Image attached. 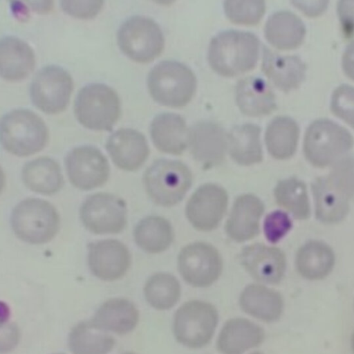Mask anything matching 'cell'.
Returning a JSON list of instances; mask_svg holds the SVG:
<instances>
[{
	"instance_id": "cell-34",
	"label": "cell",
	"mask_w": 354,
	"mask_h": 354,
	"mask_svg": "<svg viewBox=\"0 0 354 354\" xmlns=\"http://www.w3.org/2000/svg\"><path fill=\"white\" fill-rule=\"evenodd\" d=\"M113 338L103 330L82 322L70 333L68 346L73 354H107L113 347Z\"/></svg>"
},
{
	"instance_id": "cell-40",
	"label": "cell",
	"mask_w": 354,
	"mask_h": 354,
	"mask_svg": "<svg viewBox=\"0 0 354 354\" xmlns=\"http://www.w3.org/2000/svg\"><path fill=\"white\" fill-rule=\"evenodd\" d=\"M103 6L102 1H62L61 7L68 15L78 19L95 17Z\"/></svg>"
},
{
	"instance_id": "cell-38",
	"label": "cell",
	"mask_w": 354,
	"mask_h": 354,
	"mask_svg": "<svg viewBox=\"0 0 354 354\" xmlns=\"http://www.w3.org/2000/svg\"><path fill=\"white\" fill-rule=\"evenodd\" d=\"M331 111L354 128V86L342 84L331 95Z\"/></svg>"
},
{
	"instance_id": "cell-42",
	"label": "cell",
	"mask_w": 354,
	"mask_h": 354,
	"mask_svg": "<svg viewBox=\"0 0 354 354\" xmlns=\"http://www.w3.org/2000/svg\"><path fill=\"white\" fill-rule=\"evenodd\" d=\"M342 66L346 75L354 80V40L347 45L342 54Z\"/></svg>"
},
{
	"instance_id": "cell-30",
	"label": "cell",
	"mask_w": 354,
	"mask_h": 354,
	"mask_svg": "<svg viewBox=\"0 0 354 354\" xmlns=\"http://www.w3.org/2000/svg\"><path fill=\"white\" fill-rule=\"evenodd\" d=\"M261 128L253 123L236 125L227 133V150L239 164L250 165L262 160Z\"/></svg>"
},
{
	"instance_id": "cell-14",
	"label": "cell",
	"mask_w": 354,
	"mask_h": 354,
	"mask_svg": "<svg viewBox=\"0 0 354 354\" xmlns=\"http://www.w3.org/2000/svg\"><path fill=\"white\" fill-rule=\"evenodd\" d=\"M71 183L81 190L103 185L108 180L110 168L104 155L92 146H81L68 153L65 160Z\"/></svg>"
},
{
	"instance_id": "cell-4",
	"label": "cell",
	"mask_w": 354,
	"mask_h": 354,
	"mask_svg": "<svg viewBox=\"0 0 354 354\" xmlns=\"http://www.w3.org/2000/svg\"><path fill=\"white\" fill-rule=\"evenodd\" d=\"M353 143V138L346 128L330 119L319 118L308 126L303 149L311 165L324 167L342 158Z\"/></svg>"
},
{
	"instance_id": "cell-19",
	"label": "cell",
	"mask_w": 354,
	"mask_h": 354,
	"mask_svg": "<svg viewBox=\"0 0 354 354\" xmlns=\"http://www.w3.org/2000/svg\"><path fill=\"white\" fill-rule=\"evenodd\" d=\"M240 259L241 264L253 278L266 283H278L286 270L283 252L277 248L260 243L245 248Z\"/></svg>"
},
{
	"instance_id": "cell-16",
	"label": "cell",
	"mask_w": 354,
	"mask_h": 354,
	"mask_svg": "<svg viewBox=\"0 0 354 354\" xmlns=\"http://www.w3.org/2000/svg\"><path fill=\"white\" fill-rule=\"evenodd\" d=\"M188 147L193 157L205 167L221 163L227 150V133L218 123L203 120L189 128Z\"/></svg>"
},
{
	"instance_id": "cell-47",
	"label": "cell",
	"mask_w": 354,
	"mask_h": 354,
	"mask_svg": "<svg viewBox=\"0 0 354 354\" xmlns=\"http://www.w3.org/2000/svg\"><path fill=\"white\" fill-rule=\"evenodd\" d=\"M125 354H133V353H125Z\"/></svg>"
},
{
	"instance_id": "cell-15",
	"label": "cell",
	"mask_w": 354,
	"mask_h": 354,
	"mask_svg": "<svg viewBox=\"0 0 354 354\" xmlns=\"http://www.w3.org/2000/svg\"><path fill=\"white\" fill-rule=\"evenodd\" d=\"M227 205L225 190L214 184H206L200 187L188 201L186 215L196 229L211 231L221 221Z\"/></svg>"
},
{
	"instance_id": "cell-41",
	"label": "cell",
	"mask_w": 354,
	"mask_h": 354,
	"mask_svg": "<svg viewBox=\"0 0 354 354\" xmlns=\"http://www.w3.org/2000/svg\"><path fill=\"white\" fill-rule=\"evenodd\" d=\"M337 11L344 32L348 35L354 33V1H339Z\"/></svg>"
},
{
	"instance_id": "cell-8",
	"label": "cell",
	"mask_w": 354,
	"mask_h": 354,
	"mask_svg": "<svg viewBox=\"0 0 354 354\" xmlns=\"http://www.w3.org/2000/svg\"><path fill=\"white\" fill-rule=\"evenodd\" d=\"M192 174L183 163L158 160L145 172L144 185L150 198L161 206H172L184 197L192 185Z\"/></svg>"
},
{
	"instance_id": "cell-33",
	"label": "cell",
	"mask_w": 354,
	"mask_h": 354,
	"mask_svg": "<svg viewBox=\"0 0 354 354\" xmlns=\"http://www.w3.org/2000/svg\"><path fill=\"white\" fill-rule=\"evenodd\" d=\"M134 239L137 245L149 253H159L169 248L174 239L170 223L160 216H150L136 225Z\"/></svg>"
},
{
	"instance_id": "cell-36",
	"label": "cell",
	"mask_w": 354,
	"mask_h": 354,
	"mask_svg": "<svg viewBox=\"0 0 354 354\" xmlns=\"http://www.w3.org/2000/svg\"><path fill=\"white\" fill-rule=\"evenodd\" d=\"M144 293L146 300L153 308L161 310H167L178 301L180 286L174 276L167 273H158L147 280Z\"/></svg>"
},
{
	"instance_id": "cell-44",
	"label": "cell",
	"mask_w": 354,
	"mask_h": 354,
	"mask_svg": "<svg viewBox=\"0 0 354 354\" xmlns=\"http://www.w3.org/2000/svg\"><path fill=\"white\" fill-rule=\"evenodd\" d=\"M28 3L32 9L40 13H46L52 10L53 8V1H28Z\"/></svg>"
},
{
	"instance_id": "cell-23",
	"label": "cell",
	"mask_w": 354,
	"mask_h": 354,
	"mask_svg": "<svg viewBox=\"0 0 354 354\" xmlns=\"http://www.w3.org/2000/svg\"><path fill=\"white\" fill-rule=\"evenodd\" d=\"M264 338L265 332L260 326L245 318H232L222 328L216 346L222 354H242L260 345Z\"/></svg>"
},
{
	"instance_id": "cell-12",
	"label": "cell",
	"mask_w": 354,
	"mask_h": 354,
	"mask_svg": "<svg viewBox=\"0 0 354 354\" xmlns=\"http://www.w3.org/2000/svg\"><path fill=\"white\" fill-rule=\"evenodd\" d=\"M80 215L84 227L97 234L121 232L127 224V205L120 197L109 193H97L82 203Z\"/></svg>"
},
{
	"instance_id": "cell-43",
	"label": "cell",
	"mask_w": 354,
	"mask_h": 354,
	"mask_svg": "<svg viewBox=\"0 0 354 354\" xmlns=\"http://www.w3.org/2000/svg\"><path fill=\"white\" fill-rule=\"evenodd\" d=\"M293 4L308 15H317L323 12L327 6L328 1H293Z\"/></svg>"
},
{
	"instance_id": "cell-25",
	"label": "cell",
	"mask_w": 354,
	"mask_h": 354,
	"mask_svg": "<svg viewBox=\"0 0 354 354\" xmlns=\"http://www.w3.org/2000/svg\"><path fill=\"white\" fill-rule=\"evenodd\" d=\"M35 57L32 49L24 41L7 36L0 42V74L8 81L26 78L33 71Z\"/></svg>"
},
{
	"instance_id": "cell-27",
	"label": "cell",
	"mask_w": 354,
	"mask_h": 354,
	"mask_svg": "<svg viewBox=\"0 0 354 354\" xmlns=\"http://www.w3.org/2000/svg\"><path fill=\"white\" fill-rule=\"evenodd\" d=\"M306 26L303 21L290 10H279L267 19L264 35L278 49L288 50L299 46L304 41Z\"/></svg>"
},
{
	"instance_id": "cell-28",
	"label": "cell",
	"mask_w": 354,
	"mask_h": 354,
	"mask_svg": "<svg viewBox=\"0 0 354 354\" xmlns=\"http://www.w3.org/2000/svg\"><path fill=\"white\" fill-rule=\"evenodd\" d=\"M239 304L245 313L266 322L277 320L283 308L281 295L259 284L246 286L241 294Z\"/></svg>"
},
{
	"instance_id": "cell-18",
	"label": "cell",
	"mask_w": 354,
	"mask_h": 354,
	"mask_svg": "<svg viewBox=\"0 0 354 354\" xmlns=\"http://www.w3.org/2000/svg\"><path fill=\"white\" fill-rule=\"evenodd\" d=\"M106 147L114 164L129 171L139 169L149 153L145 137L140 132L129 128L120 129L113 133Z\"/></svg>"
},
{
	"instance_id": "cell-1",
	"label": "cell",
	"mask_w": 354,
	"mask_h": 354,
	"mask_svg": "<svg viewBox=\"0 0 354 354\" xmlns=\"http://www.w3.org/2000/svg\"><path fill=\"white\" fill-rule=\"evenodd\" d=\"M317 218L326 224L342 221L349 211L354 196V157L336 162L327 176L317 178L312 185Z\"/></svg>"
},
{
	"instance_id": "cell-35",
	"label": "cell",
	"mask_w": 354,
	"mask_h": 354,
	"mask_svg": "<svg viewBox=\"0 0 354 354\" xmlns=\"http://www.w3.org/2000/svg\"><path fill=\"white\" fill-rule=\"evenodd\" d=\"M278 205L290 212L297 219H306L310 215L307 189L301 180L291 177L278 183L274 189Z\"/></svg>"
},
{
	"instance_id": "cell-39",
	"label": "cell",
	"mask_w": 354,
	"mask_h": 354,
	"mask_svg": "<svg viewBox=\"0 0 354 354\" xmlns=\"http://www.w3.org/2000/svg\"><path fill=\"white\" fill-rule=\"evenodd\" d=\"M292 221L288 214L282 211H274L268 214L263 225L266 239L271 243H277L291 229Z\"/></svg>"
},
{
	"instance_id": "cell-6",
	"label": "cell",
	"mask_w": 354,
	"mask_h": 354,
	"mask_svg": "<svg viewBox=\"0 0 354 354\" xmlns=\"http://www.w3.org/2000/svg\"><path fill=\"white\" fill-rule=\"evenodd\" d=\"M11 226L15 235L30 244H43L57 234L60 218L55 207L40 198H27L14 208Z\"/></svg>"
},
{
	"instance_id": "cell-5",
	"label": "cell",
	"mask_w": 354,
	"mask_h": 354,
	"mask_svg": "<svg viewBox=\"0 0 354 354\" xmlns=\"http://www.w3.org/2000/svg\"><path fill=\"white\" fill-rule=\"evenodd\" d=\"M48 140V128L36 113L17 109L2 118L1 142L9 153L17 156H30L43 149Z\"/></svg>"
},
{
	"instance_id": "cell-3",
	"label": "cell",
	"mask_w": 354,
	"mask_h": 354,
	"mask_svg": "<svg viewBox=\"0 0 354 354\" xmlns=\"http://www.w3.org/2000/svg\"><path fill=\"white\" fill-rule=\"evenodd\" d=\"M147 86L151 96L158 103L179 108L187 105L193 98L197 80L194 71L185 64L165 60L150 71Z\"/></svg>"
},
{
	"instance_id": "cell-46",
	"label": "cell",
	"mask_w": 354,
	"mask_h": 354,
	"mask_svg": "<svg viewBox=\"0 0 354 354\" xmlns=\"http://www.w3.org/2000/svg\"><path fill=\"white\" fill-rule=\"evenodd\" d=\"M250 354H262V353H261L260 352H254Z\"/></svg>"
},
{
	"instance_id": "cell-29",
	"label": "cell",
	"mask_w": 354,
	"mask_h": 354,
	"mask_svg": "<svg viewBox=\"0 0 354 354\" xmlns=\"http://www.w3.org/2000/svg\"><path fill=\"white\" fill-rule=\"evenodd\" d=\"M21 177L27 188L44 195L58 192L64 184L59 165L48 157H40L27 162L22 169Z\"/></svg>"
},
{
	"instance_id": "cell-24",
	"label": "cell",
	"mask_w": 354,
	"mask_h": 354,
	"mask_svg": "<svg viewBox=\"0 0 354 354\" xmlns=\"http://www.w3.org/2000/svg\"><path fill=\"white\" fill-rule=\"evenodd\" d=\"M264 211L261 201L252 194L239 196L226 224L229 236L238 242L254 237L259 231V221Z\"/></svg>"
},
{
	"instance_id": "cell-2",
	"label": "cell",
	"mask_w": 354,
	"mask_h": 354,
	"mask_svg": "<svg viewBox=\"0 0 354 354\" xmlns=\"http://www.w3.org/2000/svg\"><path fill=\"white\" fill-rule=\"evenodd\" d=\"M259 53L260 41L254 34L226 30L211 39L207 60L212 70L218 75L233 77L254 68Z\"/></svg>"
},
{
	"instance_id": "cell-11",
	"label": "cell",
	"mask_w": 354,
	"mask_h": 354,
	"mask_svg": "<svg viewBox=\"0 0 354 354\" xmlns=\"http://www.w3.org/2000/svg\"><path fill=\"white\" fill-rule=\"evenodd\" d=\"M73 88L71 76L57 66L41 68L30 85V98L34 105L48 114H57L65 110Z\"/></svg>"
},
{
	"instance_id": "cell-21",
	"label": "cell",
	"mask_w": 354,
	"mask_h": 354,
	"mask_svg": "<svg viewBox=\"0 0 354 354\" xmlns=\"http://www.w3.org/2000/svg\"><path fill=\"white\" fill-rule=\"evenodd\" d=\"M261 67L272 82L285 92L301 84L306 70L305 63L299 56H282L267 47L263 49Z\"/></svg>"
},
{
	"instance_id": "cell-17",
	"label": "cell",
	"mask_w": 354,
	"mask_h": 354,
	"mask_svg": "<svg viewBox=\"0 0 354 354\" xmlns=\"http://www.w3.org/2000/svg\"><path fill=\"white\" fill-rule=\"evenodd\" d=\"M88 263L95 277L112 281L125 274L131 264V256L122 242L106 239L88 245Z\"/></svg>"
},
{
	"instance_id": "cell-20",
	"label": "cell",
	"mask_w": 354,
	"mask_h": 354,
	"mask_svg": "<svg viewBox=\"0 0 354 354\" xmlns=\"http://www.w3.org/2000/svg\"><path fill=\"white\" fill-rule=\"evenodd\" d=\"M235 99L240 111L248 116L266 115L277 107L274 93L259 77L248 76L240 80L236 85Z\"/></svg>"
},
{
	"instance_id": "cell-37",
	"label": "cell",
	"mask_w": 354,
	"mask_h": 354,
	"mask_svg": "<svg viewBox=\"0 0 354 354\" xmlns=\"http://www.w3.org/2000/svg\"><path fill=\"white\" fill-rule=\"evenodd\" d=\"M224 12L230 21L241 25L257 24L266 12L263 1H226Z\"/></svg>"
},
{
	"instance_id": "cell-7",
	"label": "cell",
	"mask_w": 354,
	"mask_h": 354,
	"mask_svg": "<svg viewBox=\"0 0 354 354\" xmlns=\"http://www.w3.org/2000/svg\"><path fill=\"white\" fill-rule=\"evenodd\" d=\"M78 122L89 129L109 131L120 115L117 93L103 84H91L78 93L74 104Z\"/></svg>"
},
{
	"instance_id": "cell-9",
	"label": "cell",
	"mask_w": 354,
	"mask_h": 354,
	"mask_svg": "<svg viewBox=\"0 0 354 354\" xmlns=\"http://www.w3.org/2000/svg\"><path fill=\"white\" fill-rule=\"evenodd\" d=\"M218 320V312L210 303L192 300L176 312L173 330L176 340L190 348H200L212 339Z\"/></svg>"
},
{
	"instance_id": "cell-13",
	"label": "cell",
	"mask_w": 354,
	"mask_h": 354,
	"mask_svg": "<svg viewBox=\"0 0 354 354\" xmlns=\"http://www.w3.org/2000/svg\"><path fill=\"white\" fill-rule=\"evenodd\" d=\"M178 270L184 280L194 287H207L222 272L223 263L217 250L206 243H194L183 248L178 259Z\"/></svg>"
},
{
	"instance_id": "cell-10",
	"label": "cell",
	"mask_w": 354,
	"mask_h": 354,
	"mask_svg": "<svg viewBox=\"0 0 354 354\" xmlns=\"http://www.w3.org/2000/svg\"><path fill=\"white\" fill-rule=\"evenodd\" d=\"M117 39L122 53L138 63L154 60L165 46L160 27L145 16H133L126 20L118 30Z\"/></svg>"
},
{
	"instance_id": "cell-45",
	"label": "cell",
	"mask_w": 354,
	"mask_h": 354,
	"mask_svg": "<svg viewBox=\"0 0 354 354\" xmlns=\"http://www.w3.org/2000/svg\"><path fill=\"white\" fill-rule=\"evenodd\" d=\"M351 348H352L353 353L354 354V333H353L352 338H351Z\"/></svg>"
},
{
	"instance_id": "cell-31",
	"label": "cell",
	"mask_w": 354,
	"mask_h": 354,
	"mask_svg": "<svg viewBox=\"0 0 354 354\" xmlns=\"http://www.w3.org/2000/svg\"><path fill=\"white\" fill-rule=\"evenodd\" d=\"M335 255L332 248L319 241H308L298 250L296 266L299 273L308 280H320L332 271Z\"/></svg>"
},
{
	"instance_id": "cell-26",
	"label": "cell",
	"mask_w": 354,
	"mask_h": 354,
	"mask_svg": "<svg viewBox=\"0 0 354 354\" xmlns=\"http://www.w3.org/2000/svg\"><path fill=\"white\" fill-rule=\"evenodd\" d=\"M138 318V309L131 301L114 298L105 301L88 323L101 330L125 334L136 327Z\"/></svg>"
},
{
	"instance_id": "cell-32",
	"label": "cell",
	"mask_w": 354,
	"mask_h": 354,
	"mask_svg": "<svg viewBox=\"0 0 354 354\" xmlns=\"http://www.w3.org/2000/svg\"><path fill=\"white\" fill-rule=\"evenodd\" d=\"M299 135V126L292 118L286 115L274 118L265 132L268 152L276 159L290 158L296 151Z\"/></svg>"
},
{
	"instance_id": "cell-22",
	"label": "cell",
	"mask_w": 354,
	"mask_h": 354,
	"mask_svg": "<svg viewBox=\"0 0 354 354\" xmlns=\"http://www.w3.org/2000/svg\"><path fill=\"white\" fill-rule=\"evenodd\" d=\"M149 130L153 145L162 152L178 155L188 147L189 128L179 114H158L152 120Z\"/></svg>"
}]
</instances>
